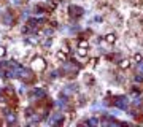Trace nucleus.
Segmentation results:
<instances>
[{"label":"nucleus","instance_id":"obj_1","mask_svg":"<svg viewBox=\"0 0 143 127\" xmlns=\"http://www.w3.org/2000/svg\"><path fill=\"white\" fill-rule=\"evenodd\" d=\"M32 67H33L35 70H38V71H41V70H45V67H46V64H45V60L41 59V57H37V59H33V62H32Z\"/></svg>","mask_w":143,"mask_h":127},{"label":"nucleus","instance_id":"obj_2","mask_svg":"<svg viewBox=\"0 0 143 127\" xmlns=\"http://www.w3.org/2000/svg\"><path fill=\"white\" fill-rule=\"evenodd\" d=\"M81 8L80 7H70V16L72 17H78V16H81Z\"/></svg>","mask_w":143,"mask_h":127},{"label":"nucleus","instance_id":"obj_3","mask_svg":"<svg viewBox=\"0 0 143 127\" xmlns=\"http://www.w3.org/2000/svg\"><path fill=\"white\" fill-rule=\"evenodd\" d=\"M33 95L35 97H38V99H43L45 95H46V92L43 89H33Z\"/></svg>","mask_w":143,"mask_h":127},{"label":"nucleus","instance_id":"obj_4","mask_svg":"<svg viewBox=\"0 0 143 127\" xmlns=\"http://www.w3.org/2000/svg\"><path fill=\"white\" fill-rule=\"evenodd\" d=\"M129 65H130V60H129V59H124V60H121L119 67H121V68H127Z\"/></svg>","mask_w":143,"mask_h":127},{"label":"nucleus","instance_id":"obj_5","mask_svg":"<svg viewBox=\"0 0 143 127\" xmlns=\"http://www.w3.org/2000/svg\"><path fill=\"white\" fill-rule=\"evenodd\" d=\"M115 40H116V37L113 33H110V35H106V41H108V43H115Z\"/></svg>","mask_w":143,"mask_h":127},{"label":"nucleus","instance_id":"obj_6","mask_svg":"<svg viewBox=\"0 0 143 127\" xmlns=\"http://www.w3.org/2000/svg\"><path fill=\"white\" fill-rule=\"evenodd\" d=\"M5 94L7 95H14V89L13 87H5Z\"/></svg>","mask_w":143,"mask_h":127},{"label":"nucleus","instance_id":"obj_7","mask_svg":"<svg viewBox=\"0 0 143 127\" xmlns=\"http://www.w3.org/2000/svg\"><path fill=\"white\" fill-rule=\"evenodd\" d=\"M14 121H16L14 113H10V114H8V122H14Z\"/></svg>","mask_w":143,"mask_h":127},{"label":"nucleus","instance_id":"obj_8","mask_svg":"<svg viewBox=\"0 0 143 127\" xmlns=\"http://www.w3.org/2000/svg\"><path fill=\"white\" fill-rule=\"evenodd\" d=\"M32 113H33L32 108H27V110H26V116H32Z\"/></svg>","mask_w":143,"mask_h":127},{"label":"nucleus","instance_id":"obj_9","mask_svg":"<svg viewBox=\"0 0 143 127\" xmlns=\"http://www.w3.org/2000/svg\"><path fill=\"white\" fill-rule=\"evenodd\" d=\"M3 54H5V48L0 46V57H3Z\"/></svg>","mask_w":143,"mask_h":127},{"label":"nucleus","instance_id":"obj_10","mask_svg":"<svg viewBox=\"0 0 143 127\" xmlns=\"http://www.w3.org/2000/svg\"><path fill=\"white\" fill-rule=\"evenodd\" d=\"M3 67H5V62H2V60H0V70H2Z\"/></svg>","mask_w":143,"mask_h":127},{"label":"nucleus","instance_id":"obj_11","mask_svg":"<svg viewBox=\"0 0 143 127\" xmlns=\"http://www.w3.org/2000/svg\"><path fill=\"white\" fill-rule=\"evenodd\" d=\"M2 94H3V90H2V89H0V95H2Z\"/></svg>","mask_w":143,"mask_h":127}]
</instances>
